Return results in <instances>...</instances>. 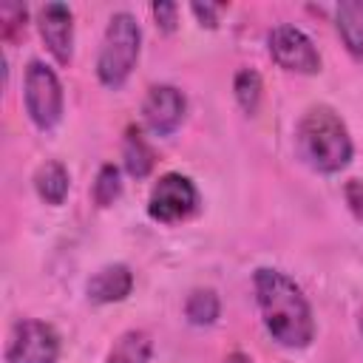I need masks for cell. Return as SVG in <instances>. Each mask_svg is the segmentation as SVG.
<instances>
[{
	"instance_id": "6",
	"label": "cell",
	"mask_w": 363,
	"mask_h": 363,
	"mask_svg": "<svg viewBox=\"0 0 363 363\" xmlns=\"http://www.w3.org/2000/svg\"><path fill=\"white\" fill-rule=\"evenodd\" d=\"M267 51L272 57V62L284 71H292V74H318L320 71V54L312 43V37L292 26V23H278L269 28L267 34Z\"/></svg>"
},
{
	"instance_id": "7",
	"label": "cell",
	"mask_w": 363,
	"mask_h": 363,
	"mask_svg": "<svg viewBox=\"0 0 363 363\" xmlns=\"http://www.w3.org/2000/svg\"><path fill=\"white\" fill-rule=\"evenodd\" d=\"M60 335L51 323L23 318L11 326L6 343V363H57Z\"/></svg>"
},
{
	"instance_id": "13",
	"label": "cell",
	"mask_w": 363,
	"mask_h": 363,
	"mask_svg": "<svg viewBox=\"0 0 363 363\" xmlns=\"http://www.w3.org/2000/svg\"><path fill=\"white\" fill-rule=\"evenodd\" d=\"M122 164H125L128 176H133V179L150 176V170L156 164V153H153V147L147 145V139L142 136L139 128H130L125 133V142H122Z\"/></svg>"
},
{
	"instance_id": "19",
	"label": "cell",
	"mask_w": 363,
	"mask_h": 363,
	"mask_svg": "<svg viewBox=\"0 0 363 363\" xmlns=\"http://www.w3.org/2000/svg\"><path fill=\"white\" fill-rule=\"evenodd\" d=\"M150 11H153V17H156V26L164 31V34H173L176 31V26H179V6L176 3H153L150 6Z\"/></svg>"
},
{
	"instance_id": "4",
	"label": "cell",
	"mask_w": 363,
	"mask_h": 363,
	"mask_svg": "<svg viewBox=\"0 0 363 363\" xmlns=\"http://www.w3.org/2000/svg\"><path fill=\"white\" fill-rule=\"evenodd\" d=\"M23 102L28 119L40 130H51L62 119V85L51 65L31 60L23 77Z\"/></svg>"
},
{
	"instance_id": "1",
	"label": "cell",
	"mask_w": 363,
	"mask_h": 363,
	"mask_svg": "<svg viewBox=\"0 0 363 363\" xmlns=\"http://www.w3.org/2000/svg\"><path fill=\"white\" fill-rule=\"evenodd\" d=\"M255 303L264 329L284 349H306L315 340V318L303 289L275 267H258L252 275Z\"/></svg>"
},
{
	"instance_id": "8",
	"label": "cell",
	"mask_w": 363,
	"mask_h": 363,
	"mask_svg": "<svg viewBox=\"0 0 363 363\" xmlns=\"http://www.w3.org/2000/svg\"><path fill=\"white\" fill-rule=\"evenodd\" d=\"M184 111H187V99L173 85H153L142 102L145 128L156 136H170L182 125Z\"/></svg>"
},
{
	"instance_id": "18",
	"label": "cell",
	"mask_w": 363,
	"mask_h": 363,
	"mask_svg": "<svg viewBox=\"0 0 363 363\" xmlns=\"http://www.w3.org/2000/svg\"><path fill=\"white\" fill-rule=\"evenodd\" d=\"M26 20H28L26 6H20V3H3V6H0L3 40H14V37L26 34Z\"/></svg>"
},
{
	"instance_id": "21",
	"label": "cell",
	"mask_w": 363,
	"mask_h": 363,
	"mask_svg": "<svg viewBox=\"0 0 363 363\" xmlns=\"http://www.w3.org/2000/svg\"><path fill=\"white\" fill-rule=\"evenodd\" d=\"M343 196H346L352 213L363 221V182H360V179H349L346 187H343Z\"/></svg>"
},
{
	"instance_id": "5",
	"label": "cell",
	"mask_w": 363,
	"mask_h": 363,
	"mask_svg": "<svg viewBox=\"0 0 363 363\" xmlns=\"http://www.w3.org/2000/svg\"><path fill=\"white\" fill-rule=\"evenodd\" d=\"M199 210V190L184 173H164L147 196V216L159 224H179Z\"/></svg>"
},
{
	"instance_id": "9",
	"label": "cell",
	"mask_w": 363,
	"mask_h": 363,
	"mask_svg": "<svg viewBox=\"0 0 363 363\" xmlns=\"http://www.w3.org/2000/svg\"><path fill=\"white\" fill-rule=\"evenodd\" d=\"M37 28L48 54L60 65H71L74 57V11L65 3H45L37 11Z\"/></svg>"
},
{
	"instance_id": "23",
	"label": "cell",
	"mask_w": 363,
	"mask_h": 363,
	"mask_svg": "<svg viewBox=\"0 0 363 363\" xmlns=\"http://www.w3.org/2000/svg\"><path fill=\"white\" fill-rule=\"evenodd\" d=\"M360 337H363V309H360Z\"/></svg>"
},
{
	"instance_id": "20",
	"label": "cell",
	"mask_w": 363,
	"mask_h": 363,
	"mask_svg": "<svg viewBox=\"0 0 363 363\" xmlns=\"http://www.w3.org/2000/svg\"><path fill=\"white\" fill-rule=\"evenodd\" d=\"M224 9H227L224 3H190V11L196 14V20L201 26H207V28H216L218 26V17H221Z\"/></svg>"
},
{
	"instance_id": "10",
	"label": "cell",
	"mask_w": 363,
	"mask_h": 363,
	"mask_svg": "<svg viewBox=\"0 0 363 363\" xmlns=\"http://www.w3.org/2000/svg\"><path fill=\"white\" fill-rule=\"evenodd\" d=\"M130 289H133V272H130L128 264H105L85 284L88 301L96 303V306L119 303L130 295Z\"/></svg>"
},
{
	"instance_id": "12",
	"label": "cell",
	"mask_w": 363,
	"mask_h": 363,
	"mask_svg": "<svg viewBox=\"0 0 363 363\" xmlns=\"http://www.w3.org/2000/svg\"><path fill=\"white\" fill-rule=\"evenodd\" d=\"M68 187H71V176L62 162L48 159L34 170V190L45 204H54V207L62 204L68 196Z\"/></svg>"
},
{
	"instance_id": "16",
	"label": "cell",
	"mask_w": 363,
	"mask_h": 363,
	"mask_svg": "<svg viewBox=\"0 0 363 363\" xmlns=\"http://www.w3.org/2000/svg\"><path fill=\"white\" fill-rule=\"evenodd\" d=\"M233 94H235V102L244 113H255L258 105H261V94H264V82L258 77V71L252 68H241L235 71V79H233Z\"/></svg>"
},
{
	"instance_id": "22",
	"label": "cell",
	"mask_w": 363,
	"mask_h": 363,
	"mask_svg": "<svg viewBox=\"0 0 363 363\" xmlns=\"http://www.w3.org/2000/svg\"><path fill=\"white\" fill-rule=\"evenodd\" d=\"M224 363H252V357H250V354H244V352H233V354H227V357H224Z\"/></svg>"
},
{
	"instance_id": "3",
	"label": "cell",
	"mask_w": 363,
	"mask_h": 363,
	"mask_svg": "<svg viewBox=\"0 0 363 363\" xmlns=\"http://www.w3.org/2000/svg\"><path fill=\"white\" fill-rule=\"evenodd\" d=\"M139 51H142L139 20L130 11L111 14L102 34L99 54H96V79L105 88H113V91L122 88L139 62Z\"/></svg>"
},
{
	"instance_id": "11",
	"label": "cell",
	"mask_w": 363,
	"mask_h": 363,
	"mask_svg": "<svg viewBox=\"0 0 363 363\" xmlns=\"http://www.w3.org/2000/svg\"><path fill=\"white\" fill-rule=\"evenodd\" d=\"M335 28L349 57L363 65V0H343L335 6Z\"/></svg>"
},
{
	"instance_id": "15",
	"label": "cell",
	"mask_w": 363,
	"mask_h": 363,
	"mask_svg": "<svg viewBox=\"0 0 363 363\" xmlns=\"http://www.w3.org/2000/svg\"><path fill=\"white\" fill-rule=\"evenodd\" d=\"M218 312H221V301H218L216 289H210V286L193 289L187 295V301H184V315H187V320L193 326H210V323H216Z\"/></svg>"
},
{
	"instance_id": "17",
	"label": "cell",
	"mask_w": 363,
	"mask_h": 363,
	"mask_svg": "<svg viewBox=\"0 0 363 363\" xmlns=\"http://www.w3.org/2000/svg\"><path fill=\"white\" fill-rule=\"evenodd\" d=\"M91 196L99 207H111L119 196H122V176H119V167L116 164H102L96 170V179H94V187H91Z\"/></svg>"
},
{
	"instance_id": "2",
	"label": "cell",
	"mask_w": 363,
	"mask_h": 363,
	"mask_svg": "<svg viewBox=\"0 0 363 363\" xmlns=\"http://www.w3.org/2000/svg\"><path fill=\"white\" fill-rule=\"evenodd\" d=\"M298 147L306 164L320 173H340L354 153L346 122L329 105H312L303 111L298 122Z\"/></svg>"
},
{
	"instance_id": "14",
	"label": "cell",
	"mask_w": 363,
	"mask_h": 363,
	"mask_svg": "<svg viewBox=\"0 0 363 363\" xmlns=\"http://www.w3.org/2000/svg\"><path fill=\"white\" fill-rule=\"evenodd\" d=\"M150 335L142 329H130L125 335H119V340L113 343V349L108 352L105 363H147L150 360Z\"/></svg>"
}]
</instances>
